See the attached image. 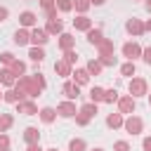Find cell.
<instances>
[{"instance_id": "cell-4", "label": "cell", "mask_w": 151, "mask_h": 151, "mask_svg": "<svg viewBox=\"0 0 151 151\" xmlns=\"http://www.w3.org/2000/svg\"><path fill=\"white\" fill-rule=\"evenodd\" d=\"M123 130L127 132V134H139V132H144V120L139 118V116H127L125 118V123H123Z\"/></svg>"}, {"instance_id": "cell-26", "label": "cell", "mask_w": 151, "mask_h": 151, "mask_svg": "<svg viewBox=\"0 0 151 151\" xmlns=\"http://www.w3.org/2000/svg\"><path fill=\"white\" fill-rule=\"evenodd\" d=\"M85 68H87V73H90V76H99V73L104 71V66H101V61H99V59H90Z\"/></svg>"}, {"instance_id": "cell-44", "label": "cell", "mask_w": 151, "mask_h": 151, "mask_svg": "<svg viewBox=\"0 0 151 151\" xmlns=\"http://www.w3.org/2000/svg\"><path fill=\"white\" fill-rule=\"evenodd\" d=\"M142 149L144 151H151V137H144L142 139Z\"/></svg>"}, {"instance_id": "cell-33", "label": "cell", "mask_w": 151, "mask_h": 151, "mask_svg": "<svg viewBox=\"0 0 151 151\" xmlns=\"http://www.w3.org/2000/svg\"><path fill=\"white\" fill-rule=\"evenodd\" d=\"M90 7H92V2H90V0H73V9H76L78 14H85Z\"/></svg>"}, {"instance_id": "cell-20", "label": "cell", "mask_w": 151, "mask_h": 151, "mask_svg": "<svg viewBox=\"0 0 151 151\" xmlns=\"http://www.w3.org/2000/svg\"><path fill=\"white\" fill-rule=\"evenodd\" d=\"M38 116H40V120L45 123V125H50V123H54L57 120V109H52V106H42L40 111H38Z\"/></svg>"}, {"instance_id": "cell-48", "label": "cell", "mask_w": 151, "mask_h": 151, "mask_svg": "<svg viewBox=\"0 0 151 151\" xmlns=\"http://www.w3.org/2000/svg\"><path fill=\"white\" fill-rule=\"evenodd\" d=\"M144 28H146V31H151V19H149V21H144Z\"/></svg>"}, {"instance_id": "cell-1", "label": "cell", "mask_w": 151, "mask_h": 151, "mask_svg": "<svg viewBox=\"0 0 151 151\" xmlns=\"http://www.w3.org/2000/svg\"><path fill=\"white\" fill-rule=\"evenodd\" d=\"M14 90H17V94L21 97V101H24V99H35V97L42 92V87L35 83L33 76H21V78H17Z\"/></svg>"}, {"instance_id": "cell-8", "label": "cell", "mask_w": 151, "mask_h": 151, "mask_svg": "<svg viewBox=\"0 0 151 151\" xmlns=\"http://www.w3.org/2000/svg\"><path fill=\"white\" fill-rule=\"evenodd\" d=\"M47 40H50V35H47L45 28H38V26L31 28V45H33V47H42Z\"/></svg>"}, {"instance_id": "cell-25", "label": "cell", "mask_w": 151, "mask_h": 151, "mask_svg": "<svg viewBox=\"0 0 151 151\" xmlns=\"http://www.w3.org/2000/svg\"><path fill=\"white\" fill-rule=\"evenodd\" d=\"M2 101H5V104H19V101H21V97L17 94V90H14V87H9V90H5V92H2Z\"/></svg>"}, {"instance_id": "cell-46", "label": "cell", "mask_w": 151, "mask_h": 151, "mask_svg": "<svg viewBox=\"0 0 151 151\" xmlns=\"http://www.w3.org/2000/svg\"><path fill=\"white\" fill-rule=\"evenodd\" d=\"M144 7H146V12L151 14V0H144Z\"/></svg>"}, {"instance_id": "cell-52", "label": "cell", "mask_w": 151, "mask_h": 151, "mask_svg": "<svg viewBox=\"0 0 151 151\" xmlns=\"http://www.w3.org/2000/svg\"><path fill=\"white\" fill-rule=\"evenodd\" d=\"M0 101H2V92H0Z\"/></svg>"}, {"instance_id": "cell-32", "label": "cell", "mask_w": 151, "mask_h": 151, "mask_svg": "<svg viewBox=\"0 0 151 151\" xmlns=\"http://www.w3.org/2000/svg\"><path fill=\"white\" fill-rule=\"evenodd\" d=\"M90 101H94V104H99V101H104V87H92L90 90Z\"/></svg>"}, {"instance_id": "cell-18", "label": "cell", "mask_w": 151, "mask_h": 151, "mask_svg": "<svg viewBox=\"0 0 151 151\" xmlns=\"http://www.w3.org/2000/svg\"><path fill=\"white\" fill-rule=\"evenodd\" d=\"M45 31H47V35H61V33H64V24H61V19H47Z\"/></svg>"}, {"instance_id": "cell-47", "label": "cell", "mask_w": 151, "mask_h": 151, "mask_svg": "<svg viewBox=\"0 0 151 151\" xmlns=\"http://www.w3.org/2000/svg\"><path fill=\"white\" fill-rule=\"evenodd\" d=\"M90 2H92V5H94V7H99V5H104V2H106V0H90Z\"/></svg>"}, {"instance_id": "cell-50", "label": "cell", "mask_w": 151, "mask_h": 151, "mask_svg": "<svg viewBox=\"0 0 151 151\" xmlns=\"http://www.w3.org/2000/svg\"><path fill=\"white\" fill-rule=\"evenodd\" d=\"M45 151H57V149H54V146H50V149H45Z\"/></svg>"}, {"instance_id": "cell-10", "label": "cell", "mask_w": 151, "mask_h": 151, "mask_svg": "<svg viewBox=\"0 0 151 151\" xmlns=\"http://www.w3.org/2000/svg\"><path fill=\"white\" fill-rule=\"evenodd\" d=\"M14 109H17V113H24V116H38V106L33 99H24V101L14 104Z\"/></svg>"}, {"instance_id": "cell-21", "label": "cell", "mask_w": 151, "mask_h": 151, "mask_svg": "<svg viewBox=\"0 0 151 151\" xmlns=\"http://www.w3.org/2000/svg\"><path fill=\"white\" fill-rule=\"evenodd\" d=\"M71 80H73L76 85H87V83H90V73H87V68H73Z\"/></svg>"}, {"instance_id": "cell-41", "label": "cell", "mask_w": 151, "mask_h": 151, "mask_svg": "<svg viewBox=\"0 0 151 151\" xmlns=\"http://www.w3.org/2000/svg\"><path fill=\"white\" fill-rule=\"evenodd\" d=\"M7 17H9V9H7L5 5H0V24H2V21H7Z\"/></svg>"}, {"instance_id": "cell-34", "label": "cell", "mask_w": 151, "mask_h": 151, "mask_svg": "<svg viewBox=\"0 0 151 151\" xmlns=\"http://www.w3.org/2000/svg\"><path fill=\"white\" fill-rule=\"evenodd\" d=\"M104 101H106V104H116V101H118V90H116V87L104 90Z\"/></svg>"}, {"instance_id": "cell-22", "label": "cell", "mask_w": 151, "mask_h": 151, "mask_svg": "<svg viewBox=\"0 0 151 151\" xmlns=\"http://www.w3.org/2000/svg\"><path fill=\"white\" fill-rule=\"evenodd\" d=\"M123 123H125V116H123V113H118V111L106 116V125H109L111 130H118V127H123Z\"/></svg>"}, {"instance_id": "cell-19", "label": "cell", "mask_w": 151, "mask_h": 151, "mask_svg": "<svg viewBox=\"0 0 151 151\" xmlns=\"http://www.w3.org/2000/svg\"><path fill=\"white\" fill-rule=\"evenodd\" d=\"M54 73L61 76V78H68V76L73 73V66H71L68 61H64V59H57V61H54Z\"/></svg>"}, {"instance_id": "cell-42", "label": "cell", "mask_w": 151, "mask_h": 151, "mask_svg": "<svg viewBox=\"0 0 151 151\" xmlns=\"http://www.w3.org/2000/svg\"><path fill=\"white\" fill-rule=\"evenodd\" d=\"M142 59H144L146 64H151V47H144V52H142Z\"/></svg>"}, {"instance_id": "cell-37", "label": "cell", "mask_w": 151, "mask_h": 151, "mask_svg": "<svg viewBox=\"0 0 151 151\" xmlns=\"http://www.w3.org/2000/svg\"><path fill=\"white\" fill-rule=\"evenodd\" d=\"M90 120H92V118H87L85 113H80V111L76 113V125H80V127H85V125H87Z\"/></svg>"}, {"instance_id": "cell-40", "label": "cell", "mask_w": 151, "mask_h": 151, "mask_svg": "<svg viewBox=\"0 0 151 151\" xmlns=\"http://www.w3.org/2000/svg\"><path fill=\"white\" fill-rule=\"evenodd\" d=\"M2 149H9V137L5 134V132H0V151Z\"/></svg>"}, {"instance_id": "cell-51", "label": "cell", "mask_w": 151, "mask_h": 151, "mask_svg": "<svg viewBox=\"0 0 151 151\" xmlns=\"http://www.w3.org/2000/svg\"><path fill=\"white\" fill-rule=\"evenodd\" d=\"M146 97H149V106H151V94H146Z\"/></svg>"}, {"instance_id": "cell-6", "label": "cell", "mask_w": 151, "mask_h": 151, "mask_svg": "<svg viewBox=\"0 0 151 151\" xmlns=\"http://www.w3.org/2000/svg\"><path fill=\"white\" fill-rule=\"evenodd\" d=\"M57 113H59L61 118H76V113H78V109H76V101H71V99H64V101H59V104H57Z\"/></svg>"}, {"instance_id": "cell-27", "label": "cell", "mask_w": 151, "mask_h": 151, "mask_svg": "<svg viewBox=\"0 0 151 151\" xmlns=\"http://www.w3.org/2000/svg\"><path fill=\"white\" fill-rule=\"evenodd\" d=\"M14 125V116L12 113H0V132H7Z\"/></svg>"}, {"instance_id": "cell-17", "label": "cell", "mask_w": 151, "mask_h": 151, "mask_svg": "<svg viewBox=\"0 0 151 151\" xmlns=\"http://www.w3.org/2000/svg\"><path fill=\"white\" fill-rule=\"evenodd\" d=\"M0 85H5L7 90L17 85V76H14V73H12L7 66H2V68H0Z\"/></svg>"}, {"instance_id": "cell-3", "label": "cell", "mask_w": 151, "mask_h": 151, "mask_svg": "<svg viewBox=\"0 0 151 151\" xmlns=\"http://www.w3.org/2000/svg\"><path fill=\"white\" fill-rule=\"evenodd\" d=\"M118 113H123V116H132L134 113V109H137V99L134 97H130V94H123V97H118Z\"/></svg>"}, {"instance_id": "cell-11", "label": "cell", "mask_w": 151, "mask_h": 151, "mask_svg": "<svg viewBox=\"0 0 151 151\" xmlns=\"http://www.w3.org/2000/svg\"><path fill=\"white\" fill-rule=\"evenodd\" d=\"M125 31H127L130 35H142L146 28H144V21H142V19L132 17V19H127V21H125Z\"/></svg>"}, {"instance_id": "cell-36", "label": "cell", "mask_w": 151, "mask_h": 151, "mask_svg": "<svg viewBox=\"0 0 151 151\" xmlns=\"http://www.w3.org/2000/svg\"><path fill=\"white\" fill-rule=\"evenodd\" d=\"M64 61H68V64L73 66V64L78 61V52H76V50H68V52H64Z\"/></svg>"}, {"instance_id": "cell-43", "label": "cell", "mask_w": 151, "mask_h": 151, "mask_svg": "<svg viewBox=\"0 0 151 151\" xmlns=\"http://www.w3.org/2000/svg\"><path fill=\"white\" fill-rule=\"evenodd\" d=\"M57 12H59L57 7H52V9H47V12H45V19H57Z\"/></svg>"}, {"instance_id": "cell-23", "label": "cell", "mask_w": 151, "mask_h": 151, "mask_svg": "<svg viewBox=\"0 0 151 151\" xmlns=\"http://www.w3.org/2000/svg\"><path fill=\"white\" fill-rule=\"evenodd\" d=\"M24 142H26V144H38V142H40V132H38V127L28 125V127L24 130Z\"/></svg>"}, {"instance_id": "cell-30", "label": "cell", "mask_w": 151, "mask_h": 151, "mask_svg": "<svg viewBox=\"0 0 151 151\" xmlns=\"http://www.w3.org/2000/svg\"><path fill=\"white\" fill-rule=\"evenodd\" d=\"M28 57H31L33 61H38V64H40V61H45V50H42V47H33V45H31Z\"/></svg>"}, {"instance_id": "cell-24", "label": "cell", "mask_w": 151, "mask_h": 151, "mask_svg": "<svg viewBox=\"0 0 151 151\" xmlns=\"http://www.w3.org/2000/svg\"><path fill=\"white\" fill-rule=\"evenodd\" d=\"M134 73H137L134 61H125V64H120V76H123V78H134Z\"/></svg>"}, {"instance_id": "cell-2", "label": "cell", "mask_w": 151, "mask_h": 151, "mask_svg": "<svg viewBox=\"0 0 151 151\" xmlns=\"http://www.w3.org/2000/svg\"><path fill=\"white\" fill-rule=\"evenodd\" d=\"M127 92H130V97H146L149 94V83L144 80V78H130V83H127Z\"/></svg>"}, {"instance_id": "cell-13", "label": "cell", "mask_w": 151, "mask_h": 151, "mask_svg": "<svg viewBox=\"0 0 151 151\" xmlns=\"http://www.w3.org/2000/svg\"><path fill=\"white\" fill-rule=\"evenodd\" d=\"M85 35H87V42H90V45H94V47H99V45H101V42L106 40V38H104V31H101L99 26H97V28L92 26V28H90V31H87Z\"/></svg>"}, {"instance_id": "cell-9", "label": "cell", "mask_w": 151, "mask_h": 151, "mask_svg": "<svg viewBox=\"0 0 151 151\" xmlns=\"http://www.w3.org/2000/svg\"><path fill=\"white\" fill-rule=\"evenodd\" d=\"M61 94H64L66 99H71V101H76V99L80 97V85H76L73 80H66V83L61 85Z\"/></svg>"}, {"instance_id": "cell-7", "label": "cell", "mask_w": 151, "mask_h": 151, "mask_svg": "<svg viewBox=\"0 0 151 151\" xmlns=\"http://www.w3.org/2000/svg\"><path fill=\"white\" fill-rule=\"evenodd\" d=\"M19 24H21V28H35V24H38V14L35 12H31V9H24L21 14H19Z\"/></svg>"}, {"instance_id": "cell-16", "label": "cell", "mask_w": 151, "mask_h": 151, "mask_svg": "<svg viewBox=\"0 0 151 151\" xmlns=\"http://www.w3.org/2000/svg\"><path fill=\"white\" fill-rule=\"evenodd\" d=\"M59 50L61 52H68V50H76V38H73V33H61L59 35Z\"/></svg>"}, {"instance_id": "cell-53", "label": "cell", "mask_w": 151, "mask_h": 151, "mask_svg": "<svg viewBox=\"0 0 151 151\" xmlns=\"http://www.w3.org/2000/svg\"><path fill=\"white\" fill-rule=\"evenodd\" d=\"M2 151H9V149H2Z\"/></svg>"}, {"instance_id": "cell-45", "label": "cell", "mask_w": 151, "mask_h": 151, "mask_svg": "<svg viewBox=\"0 0 151 151\" xmlns=\"http://www.w3.org/2000/svg\"><path fill=\"white\" fill-rule=\"evenodd\" d=\"M26 151H45V149H42L40 142H38V144H26Z\"/></svg>"}, {"instance_id": "cell-15", "label": "cell", "mask_w": 151, "mask_h": 151, "mask_svg": "<svg viewBox=\"0 0 151 151\" xmlns=\"http://www.w3.org/2000/svg\"><path fill=\"white\" fill-rule=\"evenodd\" d=\"M73 28H76V31H83V33H87V31L92 28V19H90L87 14H78V17L73 19Z\"/></svg>"}, {"instance_id": "cell-12", "label": "cell", "mask_w": 151, "mask_h": 151, "mask_svg": "<svg viewBox=\"0 0 151 151\" xmlns=\"http://www.w3.org/2000/svg\"><path fill=\"white\" fill-rule=\"evenodd\" d=\"M12 40H14V45H19V47H24V45H31V31L19 26V28L14 31V38H12Z\"/></svg>"}, {"instance_id": "cell-29", "label": "cell", "mask_w": 151, "mask_h": 151, "mask_svg": "<svg viewBox=\"0 0 151 151\" xmlns=\"http://www.w3.org/2000/svg\"><path fill=\"white\" fill-rule=\"evenodd\" d=\"M68 151H87V144H85V139H80V137H73V139L68 142Z\"/></svg>"}, {"instance_id": "cell-31", "label": "cell", "mask_w": 151, "mask_h": 151, "mask_svg": "<svg viewBox=\"0 0 151 151\" xmlns=\"http://www.w3.org/2000/svg\"><path fill=\"white\" fill-rule=\"evenodd\" d=\"M80 113H85L87 118H94V116H97V104H94V101H85V104L80 106Z\"/></svg>"}, {"instance_id": "cell-35", "label": "cell", "mask_w": 151, "mask_h": 151, "mask_svg": "<svg viewBox=\"0 0 151 151\" xmlns=\"http://www.w3.org/2000/svg\"><path fill=\"white\" fill-rule=\"evenodd\" d=\"M14 59H17V57H14L12 52H2V54H0V64H2V66H12Z\"/></svg>"}, {"instance_id": "cell-28", "label": "cell", "mask_w": 151, "mask_h": 151, "mask_svg": "<svg viewBox=\"0 0 151 151\" xmlns=\"http://www.w3.org/2000/svg\"><path fill=\"white\" fill-rule=\"evenodd\" d=\"M7 68H9V71H12L17 78H21V76L26 73V64H24L21 59H14V64H12V66H7Z\"/></svg>"}, {"instance_id": "cell-38", "label": "cell", "mask_w": 151, "mask_h": 151, "mask_svg": "<svg viewBox=\"0 0 151 151\" xmlns=\"http://www.w3.org/2000/svg\"><path fill=\"white\" fill-rule=\"evenodd\" d=\"M113 151H130V144H127L125 139H118V142L113 144Z\"/></svg>"}, {"instance_id": "cell-14", "label": "cell", "mask_w": 151, "mask_h": 151, "mask_svg": "<svg viewBox=\"0 0 151 151\" xmlns=\"http://www.w3.org/2000/svg\"><path fill=\"white\" fill-rule=\"evenodd\" d=\"M113 52H116V45H113V40L111 38H106L99 47H97V59H104V57H113Z\"/></svg>"}, {"instance_id": "cell-49", "label": "cell", "mask_w": 151, "mask_h": 151, "mask_svg": "<svg viewBox=\"0 0 151 151\" xmlns=\"http://www.w3.org/2000/svg\"><path fill=\"white\" fill-rule=\"evenodd\" d=\"M90 151H104V149H101V146H94V149H90Z\"/></svg>"}, {"instance_id": "cell-39", "label": "cell", "mask_w": 151, "mask_h": 151, "mask_svg": "<svg viewBox=\"0 0 151 151\" xmlns=\"http://www.w3.org/2000/svg\"><path fill=\"white\" fill-rule=\"evenodd\" d=\"M38 5H40V9H42V12H47V9H52V7H57V2H54V0H38Z\"/></svg>"}, {"instance_id": "cell-5", "label": "cell", "mask_w": 151, "mask_h": 151, "mask_svg": "<svg viewBox=\"0 0 151 151\" xmlns=\"http://www.w3.org/2000/svg\"><path fill=\"white\" fill-rule=\"evenodd\" d=\"M120 52H123V57H125L127 61H134L137 57H142L144 50L139 47V42H132V40H130V42H125V45L120 47Z\"/></svg>"}]
</instances>
